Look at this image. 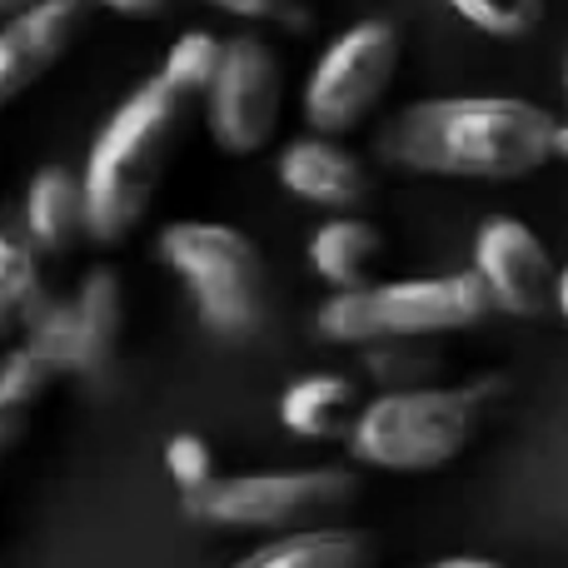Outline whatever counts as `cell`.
Listing matches in <instances>:
<instances>
[{
  "label": "cell",
  "instance_id": "cell-1",
  "mask_svg": "<svg viewBox=\"0 0 568 568\" xmlns=\"http://www.w3.org/2000/svg\"><path fill=\"white\" fill-rule=\"evenodd\" d=\"M559 120L519 95H444L399 110L384 160L444 180H524L554 160Z\"/></svg>",
  "mask_w": 568,
  "mask_h": 568
},
{
  "label": "cell",
  "instance_id": "cell-2",
  "mask_svg": "<svg viewBox=\"0 0 568 568\" xmlns=\"http://www.w3.org/2000/svg\"><path fill=\"white\" fill-rule=\"evenodd\" d=\"M180 105L185 100L150 75L140 90H130L115 105V115L100 125L85 160V200H90V240L120 245L145 220L160 180L170 170L180 140Z\"/></svg>",
  "mask_w": 568,
  "mask_h": 568
},
{
  "label": "cell",
  "instance_id": "cell-3",
  "mask_svg": "<svg viewBox=\"0 0 568 568\" xmlns=\"http://www.w3.org/2000/svg\"><path fill=\"white\" fill-rule=\"evenodd\" d=\"M494 310L489 284L479 270L434 280H379L359 290H334L314 314V334L324 344H364L379 339H429V334L474 329Z\"/></svg>",
  "mask_w": 568,
  "mask_h": 568
},
{
  "label": "cell",
  "instance_id": "cell-4",
  "mask_svg": "<svg viewBox=\"0 0 568 568\" xmlns=\"http://www.w3.org/2000/svg\"><path fill=\"white\" fill-rule=\"evenodd\" d=\"M484 394L474 384H404L364 404L349 454L384 474H434L469 449Z\"/></svg>",
  "mask_w": 568,
  "mask_h": 568
},
{
  "label": "cell",
  "instance_id": "cell-5",
  "mask_svg": "<svg viewBox=\"0 0 568 568\" xmlns=\"http://www.w3.org/2000/svg\"><path fill=\"white\" fill-rule=\"evenodd\" d=\"M155 255L190 290V304L220 339H250L265 320V260L255 240L215 220H175L160 230Z\"/></svg>",
  "mask_w": 568,
  "mask_h": 568
},
{
  "label": "cell",
  "instance_id": "cell-6",
  "mask_svg": "<svg viewBox=\"0 0 568 568\" xmlns=\"http://www.w3.org/2000/svg\"><path fill=\"white\" fill-rule=\"evenodd\" d=\"M359 494L344 469H284V474H215L200 489H185V514L215 529H300L320 514H334Z\"/></svg>",
  "mask_w": 568,
  "mask_h": 568
},
{
  "label": "cell",
  "instance_id": "cell-7",
  "mask_svg": "<svg viewBox=\"0 0 568 568\" xmlns=\"http://www.w3.org/2000/svg\"><path fill=\"white\" fill-rule=\"evenodd\" d=\"M404 40L389 20H359L324 45L314 70L304 75V125L320 135H349L359 120L379 110L399 75Z\"/></svg>",
  "mask_w": 568,
  "mask_h": 568
},
{
  "label": "cell",
  "instance_id": "cell-8",
  "mask_svg": "<svg viewBox=\"0 0 568 568\" xmlns=\"http://www.w3.org/2000/svg\"><path fill=\"white\" fill-rule=\"evenodd\" d=\"M210 140L225 155H260L284 115V70L260 36L225 40V65L205 95Z\"/></svg>",
  "mask_w": 568,
  "mask_h": 568
},
{
  "label": "cell",
  "instance_id": "cell-9",
  "mask_svg": "<svg viewBox=\"0 0 568 568\" xmlns=\"http://www.w3.org/2000/svg\"><path fill=\"white\" fill-rule=\"evenodd\" d=\"M125 284L110 265L85 270L80 290L70 300H40V310L26 320V344L45 349L60 364V374H95L115 354L125 329Z\"/></svg>",
  "mask_w": 568,
  "mask_h": 568
},
{
  "label": "cell",
  "instance_id": "cell-10",
  "mask_svg": "<svg viewBox=\"0 0 568 568\" xmlns=\"http://www.w3.org/2000/svg\"><path fill=\"white\" fill-rule=\"evenodd\" d=\"M474 270L489 284L494 310L514 314V320H539V314L559 310V270L524 220H484L474 235Z\"/></svg>",
  "mask_w": 568,
  "mask_h": 568
},
{
  "label": "cell",
  "instance_id": "cell-11",
  "mask_svg": "<svg viewBox=\"0 0 568 568\" xmlns=\"http://www.w3.org/2000/svg\"><path fill=\"white\" fill-rule=\"evenodd\" d=\"M85 30V0H36L0 30V100H20Z\"/></svg>",
  "mask_w": 568,
  "mask_h": 568
},
{
  "label": "cell",
  "instance_id": "cell-12",
  "mask_svg": "<svg viewBox=\"0 0 568 568\" xmlns=\"http://www.w3.org/2000/svg\"><path fill=\"white\" fill-rule=\"evenodd\" d=\"M275 175L294 200L320 205V210H354L369 195V170L334 135H320V130L304 140H290V145L280 150Z\"/></svg>",
  "mask_w": 568,
  "mask_h": 568
},
{
  "label": "cell",
  "instance_id": "cell-13",
  "mask_svg": "<svg viewBox=\"0 0 568 568\" xmlns=\"http://www.w3.org/2000/svg\"><path fill=\"white\" fill-rule=\"evenodd\" d=\"M20 230H26L45 255H65L80 235H90L85 180H75L65 165L36 170L26 185V205H20Z\"/></svg>",
  "mask_w": 568,
  "mask_h": 568
},
{
  "label": "cell",
  "instance_id": "cell-14",
  "mask_svg": "<svg viewBox=\"0 0 568 568\" xmlns=\"http://www.w3.org/2000/svg\"><path fill=\"white\" fill-rule=\"evenodd\" d=\"M359 414V384L344 374H310L280 394V424L300 439H349Z\"/></svg>",
  "mask_w": 568,
  "mask_h": 568
},
{
  "label": "cell",
  "instance_id": "cell-15",
  "mask_svg": "<svg viewBox=\"0 0 568 568\" xmlns=\"http://www.w3.org/2000/svg\"><path fill=\"white\" fill-rule=\"evenodd\" d=\"M379 255H384L379 230H374L369 220H359V215L324 220V225L310 235V245H304L310 270L329 284V290H359V284H369Z\"/></svg>",
  "mask_w": 568,
  "mask_h": 568
},
{
  "label": "cell",
  "instance_id": "cell-16",
  "mask_svg": "<svg viewBox=\"0 0 568 568\" xmlns=\"http://www.w3.org/2000/svg\"><path fill=\"white\" fill-rule=\"evenodd\" d=\"M369 539L349 529H320V524H300L284 529L270 544L250 549L240 568H359L369 564Z\"/></svg>",
  "mask_w": 568,
  "mask_h": 568
},
{
  "label": "cell",
  "instance_id": "cell-17",
  "mask_svg": "<svg viewBox=\"0 0 568 568\" xmlns=\"http://www.w3.org/2000/svg\"><path fill=\"white\" fill-rule=\"evenodd\" d=\"M55 374H60V364L26 339L6 354V364H0V449H16L30 409L40 404V394L50 389Z\"/></svg>",
  "mask_w": 568,
  "mask_h": 568
},
{
  "label": "cell",
  "instance_id": "cell-18",
  "mask_svg": "<svg viewBox=\"0 0 568 568\" xmlns=\"http://www.w3.org/2000/svg\"><path fill=\"white\" fill-rule=\"evenodd\" d=\"M36 240L26 230H6L0 240V329L6 334H20L26 320L40 310L45 290H40V265H36Z\"/></svg>",
  "mask_w": 568,
  "mask_h": 568
},
{
  "label": "cell",
  "instance_id": "cell-19",
  "mask_svg": "<svg viewBox=\"0 0 568 568\" xmlns=\"http://www.w3.org/2000/svg\"><path fill=\"white\" fill-rule=\"evenodd\" d=\"M220 65H225V40L210 36V30H185V36L170 45L165 65H160V80H165L180 100H200V95H210Z\"/></svg>",
  "mask_w": 568,
  "mask_h": 568
},
{
  "label": "cell",
  "instance_id": "cell-20",
  "mask_svg": "<svg viewBox=\"0 0 568 568\" xmlns=\"http://www.w3.org/2000/svg\"><path fill=\"white\" fill-rule=\"evenodd\" d=\"M544 6H549V0H449V10L464 26L484 30V36H494V40L529 36L544 20Z\"/></svg>",
  "mask_w": 568,
  "mask_h": 568
},
{
  "label": "cell",
  "instance_id": "cell-21",
  "mask_svg": "<svg viewBox=\"0 0 568 568\" xmlns=\"http://www.w3.org/2000/svg\"><path fill=\"white\" fill-rule=\"evenodd\" d=\"M364 364H369V379H379L384 389H404V384H429V374H434V354L414 349V339L364 344Z\"/></svg>",
  "mask_w": 568,
  "mask_h": 568
},
{
  "label": "cell",
  "instance_id": "cell-22",
  "mask_svg": "<svg viewBox=\"0 0 568 568\" xmlns=\"http://www.w3.org/2000/svg\"><path fill=\"white\" fill-rule=\"evenodd\" d=\"M165 469L170 479L180 484V489H200V484L215 479V449H210L200 434H175V439L165 444Z\"/></svg>",
  "mask_w": 568,
  "mask_h": 568
},
{
  "label": "cell",
  "instance_id": "cell-23",
  "mask_svg": "<svg viewBox=\"0 0 568 568\" xmlns=\"http://www.w3.org/2000/svg\"><path fill=\"white\" fill-rule=\"evenodd\" d=\"M210 6L240 20H280V16H294L300 0H210Z\"/></svg>",
  "mask_w": 568,
  "mask_h": 568
},
{
  "label": "cell",
  "instance_id": "cell-24",
  "mask_svg": "<svg viewBox=\"0 0 568 568\" xmlns=\"http://www.w3.org/2000/svg\"><path fill=\"white\" fill-rule=\"evenodd\" d=\"M100 6L125 16V20H155V16H165L170 0H100Z\"/></svg>",
  "mask_w": 568,
  "mask_h": 568
},
{
  "label": "cell",
  "instance_id": "cell-25",
  "mask_svg": "<svg viewBox=\"0 0 568 568\" xmlns=\"http://www.w3.org/2000/svg\"><path fill=\"white\" fill-rule=\"evenodd\" d=\"M434 568H499V559H439Z\"/></svg>",
  "mask_w": 568,
  "mask_h": 568
},
{
  "label": "cell",
  "instance_id": "cell-26",
  "mask_svg": "<svg viewBox=\"0 0 568 568\" xmlns=\"http://www.w3.org/2000/svg\"><path fill=\"white\" fill-rule=\"evenodd\" d=\"M554 155L568 160V120H559V135H554Z\"/></svg>",
  "mask_w": 568,
  "mask_h": 568
},
{
  "label": "cell",
  "instance_id": "cell-27",
  "mask_svg": "<svg viewBox=\"0 0 568 568\" xmlns=\"http://www.w3.org/2000/svg\"><path fill=\"white\" fill-rule=\"evenodd\" d=\"M559 314H564V324H568V265H564V275H559Z\"/></svg>",
  "mask_w": 568,
  "mask_h": 568
},
{
  "label": "cell",
  "instance_id": "cell-28",
  "mask_svg": "<svg viewBox=\"0 0 568 568\" xmlns=\"http://www.w3.org/2000/svg\"><path fill=\"white\" fill-rule=\"evenodd\" d=\"M26 6H36V0H0V10H6V16H16V10H26Z\"/></svg>",
  "mask_w": 568,
  "mask_h": 568
},
{
  "label": "cell",
  "instance_id": "cell-29",
  "mask_svg": "<svg viewBox=\"0 0 568 568\" xmlns=\"http://www.w3.org/2000/svg\"><path fill=\"white\" fill-rule=\"evenodd\" d=\"M564 85H568V65H564Z\"/></svg>",
  "mask_w": 568,
  "mask_h": 568
}]
</instances>
